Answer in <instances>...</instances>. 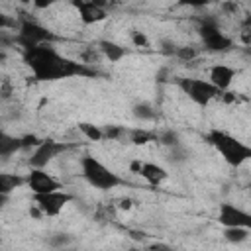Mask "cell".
Returning <instances> with one entry per match:
<instances>
[{"label":"cell","instance_id":"cell-1","mask_svg":"<svg viewBox=\"0 0 251 251\" xmlns=\"http://www.w3.org/2000/svg\"><path fill=\"white\" fill-rule=\"evenodd\" d=\"M25 63L31 69L33 76L37 80H57V78H69L73 75L84 73V69L57 53L51 45L41 43L25 49Z\"/></svg>","mask_w":251,"mask_h":251},{"label":"cell","instance_id":"cell-2","mask_svg":"<svg viewBox=\"0 0 251 251\" xmlns=\"http://www.w3.org/2000/svg\"><path fill=\"white\" fill-rule=\"evenodd\" d=\"M208 141L214 145V149L222 155V159L231 165V167H239L243 165L245 161H249L251 157V147L243 141H239L237 137L226 133V131H220V129H212L208 133Z\"/></svg>","mask_w":251,"mask_h":251},{"label":"cell","instance_id":"cell-3","mask_svg":"<svg viewBox=\"0 0 251 251\" xmlns=\"http://www.w3.org/2000/svg\"><path fill=\"white\" fill-rule=\"evenodd\" d=\"M80 169H82V176L86 178V182L90 186H94V188L110 190V188H116L122 182V178L112 169H108L102 161H98L92 155H84L82 157Z\"/></svg>","mask_w":251,"mask_h":251},{"label":"cell","instance_id":"cell-4","mask_svg":"<svg viewBox=\"0 0 251 251\" xmlns=\"http://www.w3.org/2000/svg\"><path fill=\"white\" fill-rule=\"evenodd\" d=\"M180 88L198 106H206L212 98H216L220 94L208 80H202V78H182L180 80Z\"/></svg>","mask_w":251,"mask_h":251},{"label":"cell","instance_id":"cell-5","mask_svg":"<svg viewBox=\"0 0 251 251\" xmlns=\"http://www.w3.org/2000/svg\"><path fill=\"white\" fill-rule=\"evenodd\" d=\"M33 200H35V208L43 216H57L71 202V194H67V192L57 188V190H51V192L33 194Z\"/></svg>","mask_w":251,"mask_h":251},{"label":"cell","instance_id":"cell-6","mask_svg":"<svg viewBox=\"0 0 251 251\" xmlns=\"http://www.w3.org/2000/svg\"><path fill=\"white\" fill-rule=\"evenodd\" d=\"M218 222L224 227H251V216L245 210H241L239 206L229 204V202L220 206Z\"/></svg>","mask_w":251,"mask_h":251},{"label":"cell","instance_id":"cell-7","mask_svg":"<svg viewBox=\"0 0 251 251\" xmlns=\"http://www.w3.org/2000/svg\"><path fill=\"white\" fill-rule=\"evenodd\" d=\"M200 35H202L206 49H210V51H226L231 47V39L220 31L216 22H204L200 25Z\"/></svg>","mask_w":251,"mask_h":251},{"label":"cell","instance_id":"cell-8","mask_svg":"<svg viewBox=\"0 0 251 251\" xmlns=\"http://www.w3.org/2000/svg\"><path fill=\"white\" fill-rule=\"evenodd\" d=\"M49 37H51V33H49L43 25H39V24H35V22H24V24L20 25L18 41H20L25 49H29V47H33V45L47 43Z\"/></svg>","mask_w":251,"mask_h":251},{"label":"cell","instance_id":"cell-9","mask_svg":"<svg viewBox=\"0 0 251 251\" xmlns=\"http://www.w3.org/2000/svg\"><path fill=\"white\" fill-rule=\"evenodd\" d=\"M25 184L29 186V190H31L33 194L51 192V190L61 188L59 182H57L49 173L43 171V167H31V171H29V175H27V178H25Z\"/></svg>","mask_w":251,"mask_h":251},{"label":"cell","instance_id":"cell-10","mask_svg":"<svg viewBox=\"0 0 251 251\" xmlns=\"http://www.w3.org/2000/svg\"><path fill=\"white\" fill-rule=\"evenodd\" d=\"M131 171L137 173L141 178H145L153 186H159L161 182H165L169 178V173L165 167H161L157 163H149V161H133Z\"/></svg>","mask_w":251,"mask_h":251},{"label":"cell","instance_id":"cell-11","mask_svg":"<svg viewBox=\"0 0 251 251\" xmlns=\"http://www.w3.org/2000/svg\"><path fill=\"white\" fill-rule=\"evenodd\" d=\"M63 151V145L53 141V139H45V141H39L35 145V151L29 159V165L31 167H45L53 157H57V153Z\"/></svg>","mask_w":251,"mask_h":251},{"label":"cell","instance_id":"cell-12","mask_svg":"<svg viewBox=\"0 0 251 251\" xmlns=\"http://www.w3.org/2000/svg\"><path fill=\"white\" fill-rule=\"evenodd\" d=\"M233 78H235V71H233L229 65H224V63L214 65V67L210 69V75H208V82H210L218 92L227 90V88L231 86Z\"/></svg>","mask_w":251,"mask_h":251},{"label":"cell","instance_id":"cell-13","mask_svg":"<svg viewBox=\"0 0 251 251\" xmlns=\"http://www.w3.org/2000/svg\"><path fill=\"white\" fill-rule=\"evenodd\" d=\"M75 6L84 24H98L106 18V8L94 4L92 0H75Z\"/></svg>","mask_w":251,"mask_h":251},{"label":"cell","instance_id":"cell-14","mask_svg":"<svg viewBox=\"0 0 251 251\" xmlns=\"http://www.w3.org/2000/svg\"><path fill=\"white\" fill-rule=\"evenodd\" d=\"M20 147H22V141L18 137H14V135H10V133L0 129V157L2 159L12 157Z\"/></svg>","mask_w":251,"mask_h":251},{"label":"cell","instance_id":"cell-15","mask_svg":"<svg viewBox=\"0 0 251 251\" xmlns=\"http://www.w3.org/2000/svg\"><path fill=\"white\" fill-rule=\"evenodd\" d=\"M100 51L112 61V63H116V61H120L124 55H126V49L124 47H120L118 43H114V41H100Z\"/></svg>","mask_w":251,"mask_h":251},{"label":"cell","instance_id":"cell-16","mask_svg":"<svg viewBox=\"0 0 251 251\" xmlns=\"http://www.w3.org/2000/svg\"><path fill=\"white\" fill-rule=\"evenodd\" d=\"M24 180L14 176V175H8V173H0V192L4 194H10L16 186H20Z\"/></svg>","mask_w":251,"mask_h":251},{"label":"cell","instance_id":"cell-17","mask_svg":"<svg viewBox=\"0 0 251 251\" xmlns=\"http://www.w3.org/2000/svg\"><path fill=\"white\" fill-rule=\"evenodd\" d=\"M224 235H226V239L231 241V243H241V241L247 239L249 227H226Z\"/></svg>","mask_w":251,"mask_h":251},{"label":"cell","instance_id":"cell-18","mask_svg":"<svg viewBox=\"0 0 251 251\" xmlns=\"http://www.w3.org/2000/svg\"><path fill=\"white\" fill-rule=\"evenodd\" d=\"M78 129L90 139V141H100L102 137H104V131L100 129V127H96V126H92V124H80L78 126Z\"/></svg>","mask_w":251,"mask_h":251},{"label":"cell","instance_id":"cell-19","mask_svg":"<svg viewBox=\"0 0 251 251\" xmlns=\"http://www.w3.org/2000/svg\"><path fill=\"white\" fill-rule=\"evenodd\" d=\"M131 43L135 45V47H145L147 45V35L143 33V31H131Z\"/></svg>","mask_w":251,"mask_h":251},{"label":"cell","instance_id":"cell-20","mask_svg":"<svg viewBox=\"0 0 251 251\" xmlns=\"http://www.w3.org/2000/svg\"><path fill=\"white\" fill-rule=\"evenodd\" d=\"M135 116H139V118H153V110L147 104H141V106H135Z\"/></svg>","mask_w":251,"mask_h":251},{"label":"cell","instance_id":"cell-21","mask_svg":"<svg viewBox=\"0 0 251 251\" xmlns=\"http://www.w3.org/2000/svg\"><path fill=\"white\" fill-rule=\"evenodd\" d=\"M182 6H190V8H202V6H206L210 0H178Z\"/></svg>","mask_w":251,"mask_h":251},{"label":"cell","instance_id":"cell-22","mask_svg":"<svg viewBox=\"0 0 251 251\" xmlns=\"http://www.w3.org/2000/svg\"><path fill=\"white\" fill-rule=\"evenodd\" d=\"M57 0H31V4L35 6V8H39V10H45V8H49V6H53Z\"/></svg>","mask_w":251,"mask_h":251},{"label":"cell","instance_id":"cell-23","mask_svg":"<svg viewBox=\"0 0 251 251\" xmlns=\"http://www.w3.org/2000/svg\"><path fill=\"white\" fill-rule=\"evenodd\" d=\"M161 139H163L165 145H176V133H173V131H167Z\"/></svg>","mask_w":251,"mask_h":251},{"label":"cell","instance_id":"cell-24","mask_svg":"<svg viewBox=\"0 0 251 251\" xmlns=\"http://www.w3.org/2000/svg\"><path fill=\"white\" fill-rule=\"evenodd\" d=\"M149 137H151L149 133H145V131H137V133L133 135V141H135V143H145Z\"/></svg>","mask_w":251,"mask_h":251},{"label":"cell","instance_id":"cell-25","mask_svg":"<svg viewBox=\"0 0 251 251\" xmlns=\"http://www.w3.org/2000/svg\"><path fill=\"white\" fill-rule=\"evenodd\" d=\"M196 53L192 51V49H178V57H182V59H192Z\"/></svg>","mask_w":251,"mask_h":251},{"label":"cell","instance_id":"cell-26","mask_svg":"<svg viewBox=\"0 0 251 251\" xmlns=\"http://www.w3.org/2000/svg\"><path fill=\"white\" fill-rule=\"evenodd\" d=\"M51 243L53 245H65V243H69V237L67 235H57V237L51 239Z\"/></svg>","mask_w":251,"mask_h":251},{"label":"cell","instance_id":"cell-27","mask_svg":"<svg viewBox=\"0 0 251 251\" xmlns=\"http://www.w3.org/2000/svg\"><path fill=\"white\" fill-rule=\"evenodd\" d=\"M6 25H10V20L0 12V29H2V27H6Z\"/></svg>","mask_w":251,"mask_h":251},{"label":"cell","instance_id":"cell-28","mask_svg":"<svg viewBox=\"0 0 251 251\" xmlns=\"http://www.w3.org/2000/svg\"><path fill=\"white\" fill-rule=\"evenodd\" d=\"M6 202H8V194L0 192V208H4V206H6Z\"/></svg>","mask_w":251,"mask_h":251},{"label":"cell","instance_id":"cell-29","mask_svg":"<svg viewBox=\"0 0 251 251\" xmlns=\"http://www.w3.org/2000/svg\"><path fill=\"white\" fill-rule=\"evenodd\" d=\"M122 208H126V210H127V208H131V200H127V198H126V200H122Z\"/></svg>","mask_w":251,"mask_h":251},{"label":"cell","instance_id":"cell-30","mask_svg":"<svg viewBox=\"0 0 251 251\" xmlns=\"http://www.w3.org/2000/svg\"><path fill=\"white\" fill-rule=\"evenodd\" d=\"M22 4H31V0H20Z\"/></svg>","mask_w":251,"mask_h":251}]
</instances>
